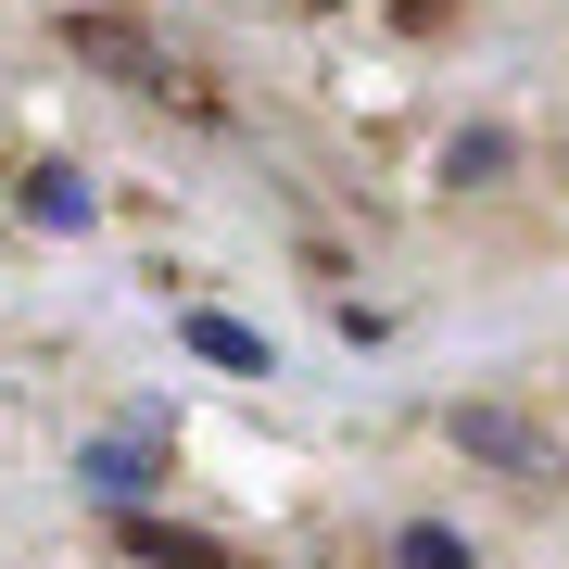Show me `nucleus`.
Returning <instances> with one entry per match:
<instances>
[{
	"mask_svg": "<svg viewBox=\"0 0 569 569\" xmlns=\"http://www.w3.org/2000/svg\"><path fill=\"white\" fill-rule=\"evenodd\" d=\"M317 13H329V0H317Z\"/></svg>",
	"mask_w": 569,
	"mask_h": 569,
	"instance_id": "obj_9",
	"label": "nucleus"
},
{
	"mask_svg": "<svg viewBox=\"0 0 569 569\" xmlns=\"http://www.w3.org/2000/svg\"><path fill=\"white\" fill-rule=\"evenodd\" d=\"M127 557H152V569H228L216 531H178V519H152V507H127Z\"/></svg>",
	"mask_w": 569,
	"mask_h": 569,
	"instance_id": "obj_4",
	"label": "nucleus"
},
{
	"mask_svg": "<svg viewBox=\"0 0 569 569\" xmlns=\"http://www.w3.org/2000/svg\"><path fill=\"white\" fill-rule=\"evenodd\" d=\"M178 329H190V355H203V367H228V380H266V342H253L241 317H216V305H190Z\"/></svg>",
	"mask_w": 569,
	"mask_h": 569,
	"instance_id": "obj_5",
	"label": "nucleus"
},
{
	"mask_svg": "<svg viewBox=\"0 0 569 569\" xmlns=\"http://www.w3.org/2000/svg\"><path fill=\"white\" fill-rule=\"evenodd\" d=\"M443 178H456V190H481V178H507V140H493V127H481V140H456V152H443Z\"/></svg>",
	"mask_w": 569,
	"mask_h": 569,
	"instance_id": "obj_8",
	"label": "nucleus"
},
{
	"mask_svg": "<svg viewBox=\"0 0 569 569\" xmlns=\"http://www.w3.org/2000/svg\"><path fill=\"white\" fill-rule=\"evenodd\" d=\"M456 443L481 456V468H531V481L557 468V443H545V430H531L519 406H456Z\"/></svg>",
	"mask_w": 569,
	"mask_h": 569,
	"instance_id": "obj_3",
	"label": "nucleus"
},
{
	"mask_svg": "<svg viewBox=\"0 0 569 569\" xmlns=\"http://www.w3.org/2000/svg\"><path fill=\"white\" fill-rule=\"evenodd\" d=\"M392 569H468V545L443 519H418V531H392Z\"/></svg>",
	"mask_w": 569,
	"mask_h": 569,
	"instance_id": "obj_7",
	"label": "nucleus"
},
{
	"mask_svg": "<svg viewBox=\"0 0 569 569\" xmlns=\"http://www.w3.org/2000/svg\"><path fill=\"white\" fill-rule=\"evenodd\" d=\"M26 216H39V228H89L102 203H89V178H77V164H39V178H26Z\"/></svg>",
	"mask_w": 569,
	"mask_h": 569,
	"instance_id": "obj_6",
	"label": "nucleus"
},
{
	"mask_svg": "<svg viewBox=\"0 0 569 569\" xmlns=\"http://www.w3.org/2000/svg\"><path fill=\"white\" fill-rule=\"evenodd\" d=\"M77 481L114 493V507H140V493L164 481V418H127V430H102V443H77Z\"/></svg>",
	"mask_w": 569,
	"mask_h": 569,
	"instance_id": "obj_1",
	"label": "nucleus"
},
{
	"mask_svg": "<svg viewBox=\"0 0 569 569\" xmlns=\"http://www.w3.org/2000/svg\"><path fill=\"white\" fill-rule=\"evenodd\" d=\"M63 39H77V63H102V77H127V89H178V51H152L140 26H114V13H77Z\"/></svg>",
	"mask_w": 569,
	"mask_h": 569,
	"instance_id": "obj_2",
	"label": "nucleus"
}]
</instances>
